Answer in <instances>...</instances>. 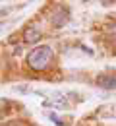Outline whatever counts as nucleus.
Masks as SVG:
<instances>
[{
  "mask_svg": "<svg viewBox=\"0 0 116 126\" xmlns=\"http://www.w3.org/2000/svg\"><path fill=\"white\" fill-rule=\"evenodd\" d=\"M50 58H52V48L49 45H41L27 54V66L33 70H45L49 68Z\"/></svg>",
  "mask_w": 116,
  "mask_h": 126,
  "instance_id": "obj_1",
  "label": "nucleus"
},
{
  "mask_svg": "<svg viewBox=\"0 0 116 126\" xmlns=\"http://www.w3.org/2000/svg\"><path fill=\"white\" fill-rule=\"evenodd\" d=\"M68 19H70V12L66 8H58L54 12V16H52V25L54 27H62V25L68 23Z\"/></svg>",
  "mask_w": 116,
  "mask_h": 126,
  "instance_id": "obj_2",
  "label": "nucleus"
},
{
  "mask_svg": "<svg viewBox=\"0 0 116 126\" xmlns=\"http://www.w3.org/2000/svg\"><path fill=\"white\" fill-rule=\"evenodd\" d=\"M39 37H41V29L37 25L25 27V31H23V41L25 43H35V41H39Z\"/></svg>",
  "mask_w": 116,
  "mask_h": 126,
  "instance_id": "obj_3",
  "label": "nucleus"
},
{
  "mask_svg": "<svg viewBox=\"0 0 116 126\" xmlns=\"http://www.w3.org/2000/svg\"><path fill=\"white\" fill-rule=\"evenodd\" d=\"M97 85L103 89H116V76H99Z\"/></svg>",
  "mask_w": 116,
  "mask_h": 126,
  "instance_id": "obj_4",
  "label": "nucleus"
}]
</instances>
